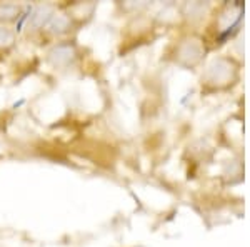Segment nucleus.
<instances>
[{"instance_id":"nucleus-1","label":"nucleus","mask_w":250,"mask_h":247,"mask_svg":"<svg viewBox=\"0 0 250 247\" xmlns=\"http://www.w3.org/2000/svg\"><path fill=\"white\" fill-rule=\"evenodd\" d=\"M82 59V50L75 39H63L54 42L45 52V62L54 70H68Z\"/></svg>"},{"instance_id":"nucleus-2","label":"nucleus","mask_w":250,"mask_h":247,"mask_svg":"<svg viewBox=\"0 0 250 247\" xmlns=\"http://www.w3.org/2000/svg\"><path fill=\"white\" fill-rule=\"evenodd\" d=\"M97 2H68L65 5H62L60 9L67 14V17L72 20V23L75 25V29H82V27L88 25L94 20L97 14Z\"/></svg>"},{"instance_id":"nucleus-3","label":"nucleus","mask_w":250,"mask_h":247,"mask_svg":"<svg viewBox=\"0 0 250 247\" xmlns=\"http://www.w3.org/2000/svg\"><path fill=\"white\" fill-rule=\"evenodd\" d=\"M43 30H45L55 42H57V40H63V39H70V35L74 34V32H77L75 25L72 23V20L67 17V14L60 9V7L57 9V12L52 15V19L48 20V23Z\"/></svg>"},{"instance_id":"nucleus-4","label":"nucleus","mask_w":250,"mask_h":247,"mask_svg":"<svg viewBox=\"0 0 250 247\" xmlns=\"http://www.w3.org/2000/svg\"><path fill=\"white\" fill-rule=\"evenodd\" d=\"M25 7L19 2H0V25L14 27L23 17Z\"/></svg>"},{"instance_id":"nucleus-5","label":"nucleus","mask_w":250,"mask_h":247,"mask_svg":"<svg viewBox=\"0 0 250 247\" xmlns=\"http://www.w3.org/2000/svg\"><path fill=\"white\" fill-rule=\"evenodd\" d=\"M57 9L59 7H55L54 3H39V5H35L34 10H32V17H30V23H32V27H34V30L45 29L48 20L57 12Z\"/></svg>"},{"instance_id":"nucleus-6","label":"nucleus","mask_w":250,"mask_h":247,"mask_svg":"<svg viewBox=\"0 0 250 247\" xmlns=\"http://www.w3.org/2000/svg\"><path fill=\"white\" fill-rule=\"evenodd\" d=\"M19 42V34L14 27L0 25V59L9 57L15 50Z\"/></svg>"},{"instance_id":"nucleus-7","label":"nucleus","mask_w":250,"mask_h":247,"mask_svg":"<svg viewBox=\"0 0 250 247\" xmlns=\"http://www.w3.org/2000/svg\"><path fill=\"white\" fill-rule=\"evenodd\" d=\"M0 80H2V72H0Z\"/></svg>"}]
</instances>
